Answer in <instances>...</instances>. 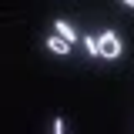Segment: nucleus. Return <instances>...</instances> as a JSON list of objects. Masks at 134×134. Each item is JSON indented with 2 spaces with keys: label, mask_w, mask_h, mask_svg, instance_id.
<instances>
[{
  "label": "nucleus",
  "mask_w": 134,
  "mask_h": 134,
  "mask_svg": "<svg viewBox=\"0 0 134 134\" xmlns=\"http://www.w3.org/2000/svg\"><path fill=\"white\" fill-rule=\"evenodd\" d=\"M47 50H54L57 57H64V54H70V44H67L60 34H50V37H47Z\"/></svg>",
  "instance_id": "nucleus-2"
},
{
  "label": "nucleus",
  "mask_w": 134,
  "mask_h": 134,
  "mask_svg": "<svg viewBox=\"0 0 134 134\" xmlns=\"http://www.w3.org/2000/svg\"><path fill=\"white\" fill-rule=\"evenodd\" d=\"M97 44H100V57H107V60H117L121 57V37L114 30H104L97 37Z\"/></svg>",
  "instance_id": "nucleus-1"
},
{
  "label": "nucleus",
  "mask_w": 134,
  "mask_h": 134,
  "mask_svg": "<svg viewBox=\"0 0 134 134\" xmlns=\"http://www.w3.org/2000/svg\"><path fill=\"white\" fill-rule=\"evenodd\" d=\"M54 34H60L67 44H74V40H77V34H74V27H70L67 20H54Z\"/></svg>",
  "instance_id": "nucleus-3"
},
{
  "label": "nucleus",
  "mask_w": 134,
  "mask_h": 134,
  "mask_svg": "<svg viewBox=\"0 0 134 134\" xmlns=\"http://www.w3.org/2000/svg\"><path fill=\"white\" fill-rule=\"evenodd\" d=\"M121 3H124V7H131V10H134V0H121Z\"/></svg>",
  "instance_id": "nucleus-5"
},
{
  "label": "nucleus",
  "mask_w": 134,
  "mask_h": 134,
  "mask_svg": "<svg viewBox=\"0 0 134 134\" xmlns=\"http://www.w3.org/2000/svg\"><path fill=\"white\" fill-rule=\"evenodd\" d=\"M84 47H87V54H91V57H100V44H97V37H91V34H87V37H84Z\"/></svg>",
  "instance_id": "nucleus-4"
}]
</instances>
